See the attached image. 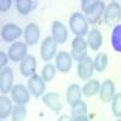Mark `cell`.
<instances>
[{
    "mask_svg": "<svg viewBox=\"0 0 121 121\" xmlns=\"http://www.w3.org/2000/svg\"><path fill=\"white\" fill-rule=\"evenodd\" d=\"M100 82L97 79H90L88 81L82 86V95L85 97H93L99 92Z\"/></svg>",
    "mask_w": 121,
    "mask_h": 121,
    "instance_id": "ffe728a7",
    "label": "cell"
},
{
    "mask_svg": "<svg viewBox=\"0 0 121 121\" xmlns=\"http://www.w3.org/2000/svg\"><path fill=\"white\" fill-rule=\"evenodd\" d=\"M87 41L84 38L75 36L74 40L72 41V52L70 56L76 62H82V60L87 57Z\"/></svg>",
    "mask_w": 121,
    "mask_h": 121,
    "instance_id": "3957f363",
    "label": "cell"
},
{
    "mask_svg": "<svg viewBox=\"0 0 121 121\" xmlns=\"http://www.w3.org/2000/svg\"><path fill=\"white\" fill-rule=\"evenodd\" d=\"M81 95H82V88L78 84L69 85L65 91V99H67L68 104L72 107L75 103H78L79 100H81Z\"/></svg>",
    "mask_w": 121,
    "mask_h": 121,
    "instance_id": "ac0fdd59",
    "label": "cell"
},
{
    "mask_svg": "<svg viewBox=\"0 0 121 121\" xmlns=\"http://www.w3.org/2000/svg\"><path fill=\"white\" fill-rule=\"evenodd\" d=\"M12 100L9 97H6V95H3L0 97V117L3 120L9 117L12 113Z\"/></svg>",
    "mask_w": 121,
    "mask_h": 121,
    "instance_id": "44dd1931",
    "label": "cell"
},
{
    "mask_svg": "<svg viewBox=\"0 0 121 121\" xmlns=\"http://www.w3.org/2000/svg\"><path fill=\"white\" fill-rule=\"evenodd\" d=\"M36 59L34 56L28 55L19 64V70L23 76H33L35 75V70H36Z\"/></svg>",
    "mask_w": 121,
    "mask_h": 121,
    "instance_id": "e0dca14e",
    "label": "cell"
},
{
    "mask_svg": "<svg viewBox=\"0 0 121 121\" xmlns=\"http://www.w3.org/2000/svg\"><path fill=\"white\" fill-rule=\"evenodd\" d=\"M112 112L117 119H121V93H115L112 100Z\"/></svg>",
    "mask_w": 121,
    "mask_h": 121,
    "instance_id": "83f0119b",
    "label": "cell"
},
{
    "mask_svg": "<svg viewBox=\"0 0 121 121\" xmlns=\"http://www.w3.org/2000/svg\"><path fill=\"white\" fill-rule=\"evenodd\" d=\"M24 43L29 46H34L38 44L40 39V29L35 23H29L24 28Z\"/></svg>",
    "mask_w": 121,
    "mask_h": 121,
    "instance_id": "2e32d148",
    "label": "cell"
},
{
    "mask_svg": "<svg viewBox=\"0 0 121 121\" xmlns=\"http://www.w3.org/2000/svg\"><path fill=\"white\" fill-rule=\"evenodd\" d=\"M7 62H9V55L5 53L1 50V51H0V67H1V69L6 67Z\"/></svg>",
    "mask_w": 121,
    "mask_h": 121,
    "instance_id": "f546056e",
    "label": "cell"
},
{
    "mask_svg": "<svg viewBox=\"0 0 121 121\" xmlns=\"http://www.w3.org/2000/svg\"><path fill=\"white\" fill-rule=\"evenodd\" d=\"M13 87V70L10 67H5L0 72V91L3 95L11 92Z\"/></svg>",
    "mask_w": 121,
    "mask_h": 121,
    "instance_id": "30bf717a",
    "label": "cell"
},
{
    "mask_svg": "<svg viewBox=\"0 0 121 121\" xmlns=\"http://www.w3.org/2000/svg\"><path fill=\"white\" fill-rule=\"evenodd\" d=\"M11 99L17 105H26L30 100V92L28 87L21 84H16L11 90Z\"/></svg>",
    "mask_w": 121,
    "mask_h": 121,
    "instance_id": "5b68a950",
    "label": "cell"
},
{
    "mask_svg": "<svg viewBox=\"0 0 121 121\" xmlns=\"http://www.w3.org/2000/svg\"><path fill=\"white\" fill-rule=\"evenodd\" d=\"M22 29L15 23H6L1 29V38L5 43H13L22 35Z\"/></svg>",
    "mask_w": 121,
    "mask_h": 121,
    "instance_id": "7c38bea8",
    "label": "cell"
},
{
    "mask_svg": "<svg viewBox=\"0 0 121 121\" xmlns=\"http://www.w3.org/2000/svg\"><path fill=\"white\" fill-rule=\"evenodd\" d=\"M27 116L26 105H15L11 113V121H24Z\"/></svg>",
    "mask_w": 121,
    "mask_h": 121,
    "instance_id": "4316f807",
    "label": "cell"
},
{
    "mask_svg": "<svg viewBox=\"0 0 121 121\" xmlns=\"http://www.w3.org/2000/svg\"><path fill=\"white\" fill-rule=\"evenodd\" d=\"M87 105L84 100H79L78 103H75L74 105H72V110H70V113H72V117H76V116H81V115H87Z\"/></svg>",
    "mask_w": 121,
    "mask_h": 121,
    "instance_id": "484cf974",
    "label": "cell"
},
{
    "mask_svg": "<svg viewBox=\"0 0 121 121\" xmlns=\"http://www.w3.org/2000/svg\"><path fill=\"white\" fill-rule=\"evenodd\" d=\"M93 1H95V0H82V1L80 3V5H81V9H82V11H84V12H86L87 10L90 9V6L93 4Z\"/></svg>",
    "mask_w": 121,
    "mask_h": 121,
    "instance_id": "4dcf8cb0",
    "label": "cell"
},
{
    "mask_svg": "<svg viewBox=\"0 0 121 121\" xmlns=\"http://www.w3.org/2000/svg\"><path fill=\"white\" fill-rule=\"evenodd\" d=\"M98 95H99V100L102 103L112 102L114 96H115V84H114L113 80L107 79L105 81L100 85Z\"/></svg>",
    "mask_w": 121,
    "mask_h": 121,
    "instance_id": "4fadbf2b",
    "label": "cell"
},
{
    "mask_svg": "<svg viewBox=\"0 0 121 121\" xmlns=\"http://www.w3.org/2000/svg\"><path fill=\"white\" fill-rule=\"evenodd\" d=\"M56 73H57L56 65H53L51 63H47L41 69V78L45 80L46 82H50V81H52V80L56 78Z\"/></svg>",
    "mask_w": 121,
    "mask_h": 121,
    "instance_id": "d4e9b609",
    "label": "cell"
},
{
    "mask_svg": "<svg viewBox=\"0 0 121 121\" xmlns=\"http://www.w3.org/2000/svg\"><path fill=\"white\" fill-rule=\"evenodd\" d=\"M110 41H112V46L116 52L121 53V24H117L114 27L112 36H110Z\"/></svg>",
    "mask_w": 121,
    "mask_h": 121,
    "instance_id": "603a6c76",
    "label": "cell"
},
{
    "mask_svg": "<svg viewBox=\"0 0 121 121\" xmlns=\"http://www.w3.org/2000/svg\"><path fill=\"white\" fill-rule=\"evenodd\" d=\"M58 121H73V120H72V116H69L67 114H63V115H60L58 117Z\"/></svg>",
    "mask_w": 121,
    "mask_h": 121,
    "instance_id": "d6a6232c",
    "label": "cell"
},
{
    "mask_svg": "<svg viewBox=\"0 0 121 121\" xmlns=\"http://www.w3.org/2000/svg\"><path fill=\"white\" fill-rule=\"evenodd\" d=\"M56 68L60 73H68L73 65V58L67 51H59L56 56Z\"/></svg>",
    "mask_w": 121,
    "mask_h": 121,
    "instance_id": "5bb4252c",
    "label": "cell"
},
{
    "mask_svg": "<svg viewBox=\"0 0 121 121\" xmlns=\"http://www.w3.org/2000/svg\"><path fill=\"white\" fill-rule=\"evenodd\" d=\"M9 58L12 62H22V60L28 56L27 55V44L22 41H17L11 44L7 51Z\"/></svg>",
    "mask_w": 121,
    "mask_h": 121,
    "instance_id": "9c48e42d",
    "label": "cell"
},
{
    "mask_svg": "<svg viewBox=\"0 0 121 121\" xmlns=\"http://www.w3.org/2000/svg\"><path fill=\"white\" fill-rule=\"evenodd\" d=\"M105 11V4L104 1H100V0H95L93 4L90 6V9L85 12V17L87 19L88 24H96L102 16L104 15Z\"/></svg>",
    "mask_w": 121,
    "mask_h": 121,
    "instance_id": "277c9868",
    "label": "cell"
},
{
    "mask_svg": "<svg viewBox=\"0 0 121 121\" xmlns=\"http://www.w3.org/2000/svg\"><path fill=\"white\" fill-rule=\"evenodd\" d=\"M73 121H90L87 115H81V116H76V117H72Z\"/></svg>",
    "mask_w": 121,
    "mask_h": 121,
    "instance_id": "1f68e13d",
    "label": "cell"
},
{
    "mask_svg": "<svg viewBox=\"0 0 121 121\" xmlns=\"http://www.w3.org/2000/svg\"><path fill=\"white\" fill-rule=\"evenodd\" d=\"M116 121H121V119H117V120H116Z\"/></svg>",
    "mask_w": 121,
    "mask_h": 121,
    "instance_id": "836d02e7",
    "label": "cell"
},
{
    "mask_svg": "<svg viewBox=\"0 0 121 121\" xmlns=\"http://www.w3.org/2000/svg\"><path fill=\"white\" fill-rule=\"evenodd\" d=\"M57 43L53 40L52 36H47L44 39V41L40 47V56L43 60L50 62L55 56H57Z\"/></svg>",
    "mask_w": 121,
    "mask_h": 121,
    "instance_id": "8992f818",
    "label": "cell"
},
{
    "mask_svg": "<svg viewBox=\"0 0 121 121\" xmlns=\"http://www.w3.org/2000/svg\"><path fill=\"white\" fill-rule=\"evenodd\" d=\"M35 5L36 3L32 1V0H17L16 1V9H17L18 13H21L23 16L28 15L32 10H34Z\"/></svg>",
    "mask_w": 121,
    "mask_h": 121,
    "instance_id": "7402d4cb",
    "label": "cell"
},
{
    "mask_svg": "<svg viewBox=\"0 0 121 121\" xmlns=\"http://www.w3.org/2000/svg\"><path fill=\"white\" fill-rule=\"evenodd\" d=\"M87 45L92 51H98L103 45V36L98 29H92L87 34Z\"/></svg>",
    "mask_w": 121,
    "mask_h": 121,
    "instance_id": "d6986e66",
    "label": "cell"
},
{
    "mask_svg": "<svg viewBox=\"0 0 121 121\" xmlns=\"http://www.w3.org/2000/svg\"><path fill=\"white\" fill-rule=\"evenodd\" d=\"M11 5H12L11 0H1V1H0V11L1 12L9 11L10 7H11Z\"/></svg>",
    "mask_w": 121,
    "mask_h": 121,
    "instance_id": "f1b7e54d",
    "label": "cell"
},
{
    "mask_svg": "<svg viewBox=\"0 0 121 121\" xmlns=\"http://www.w3.org/2000/svg\"><path fill=\"white\" fill-rule=\"evenodd\" d=\"M95 70H97L98 73H102L105 70V68L108 67V55L105 52H100L98 53L95 59Z\"/></svg>",
    "mask_w": 121,
    "mask_h": 121,
    "instance_id": "cb8c5ba5",
    "label": "cell"
},
{
    "mask_svg": "<svg viewBox=\"0 0 121 121\" xmlns=\"http://www.w3.org/2000/svg\"><path fill=\"white\" fill-rule=\"evenodd\" d=\"M95 72V62L91 57H86L82 62L78 64V76L82 81H88L90 79H92Z\"/></svg>",
    "mask_w": 121,
    "mask_h": 121,
    "instance_id": "ba28073f",
    "label": "cell"
},
{
    "mask_svg": "<svg viewBox=\"0 0 121 121\" xmlns=\"http://www.w3.org/2000/svg\"><path fill=\"white\" fill-rule=\"evenodd\" d=\"M43 103L52 110L53 113L58 114L63 109V99L57 92H47L43 96Z\"/></svg>",
    "mask_w": 121,
    "mask_h": 121,
    "instance_id": "8fae6325",
    "label": "cell"
},
{
    "mask_svg": "<svg viewBox=\"0 0 121 121\" xmlns=\"http://www.w3.org/2000/svg\"><path fill=\"white\" fill-rule=\"evenodd\" d=\"M121 21V5L116 1H110L105 6L104 11V22L107 26H117V23Z\"/></svg>",
    "mask_w": 121,
    "mask_h": 121,
    "instance_id": "7a4b0ae2",
    "label": "cell"
},
{
    "mask_svg": "<svg viewBox=\"0 0 121 121\" xmlns=\"http://www.w3.org/2000/svg\"><path fill=\"white\" fill-rule=\"evenodd\" d=\"M52 38L57 44H64L68 40V30L60 21H53L51 27Z\"/></svg>",
    "mask_w": 121,
    "mask_h": 121,
    "instance_id": "9a60e30c",
    "label": "cell"
},
{
    "mask_svg": "<svg viewBox=\"0 0 121 121\" xmlns=\"http://www.w3.org/2000/svg\"><path fill=\"white\" fill-rule=\"evenodd\" d=\"M69 27L70 30L75 34L76 36L84 38L85 35L88 34V22L86 17L80 13V12H74L69 18Z\"/></svg>",
    "mask_w": 121,
    "mask_h": 121,
    "instance_id": "6da1fadb",
    "label": "cell"
},
{
    "mask_svg": "<svg viewBox=\"0 0 121 121\" xmlns=\"http://www.w3.org/2000/svg\"><path fill=\"white\" fill-rule=\"evenodd\" d=\"M46 81L41 78V75H33L30 76V79L28 80V90L30 95H33L34 97L39 98V97H43L46 91Z\"/></svg>",
    "mask_w": 121,
    "mask_h": 121,
    "instance_id": "52a82bcc",
    "label": "cell"
}]
</instances>
